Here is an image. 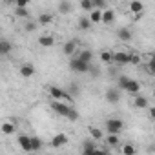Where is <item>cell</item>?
<instances>
[{"label":"cell","instance_id":"obj_1","mask_svg":"<svg viewBox=\"0 0 155 155\" xmlns=\"http://www.w3.org/2000/svg\"><path fill=\"white\" fill-rule=\"evenodd\" d=\"M90 68H91V64L82 60L81 57H71L69 58V69L73 73H90Z\"/></svg>","mask_w":155,"mask_h":155},{"label":"cell","instance_id":"obj_2","mask_svg":"<svg viewBox=\"0 0 155 155\" xmlns=\"http://www.w3.org/2000/svg\"><path fill=\"white\" fill-rule=\"evenodd\" d=\"M49 95H51L55 101H66V102H69V104L73 102V95H71L69 91L58 88V86H51V88H49Z\"/></svg>","mask_w":155,"mask_h":155},{"label":"cell","instance_id":"obj_3","mask_svg":"<svg viewBox=\"0 0 155 155\" xmlns=\"http://www.w3.org/2000/svg\"><path fill=\"white\" fill-rule=\"evenodd\" d=\"M51 110H53L57 115H60V117H68V111L71 110V104L66 102V101H55V99H53Z\"/></svg>","mask_w":155,"mask_h":155},{"label":"cell","instance_id":"obj_4","mask_svg":"<svg viewBox=\"0 0 155 155\" xmlns=\"http://www.w3.org/2000/svg\"><path fill=\"white\" fill-rule=\"evenodd\" d=\"M104 128H106L108 133H120L122 128H124V122L120 119H108L106 124H104Z\"/></svg>","mask_w":155,"mask_h":155},{"label":"cell","instance_id":"obj_5","mask_svg":"<svg viewBox=\"0 0 155 155\" xmlns=\"http://www.w3.org/2000/svg\"><path fill=\"white\" fill-rule=\"evenodd\" d=\"M17 142H18V146H20L22 151H26V153H31V151H33L31 137H29V135H18V137H17Z\"/></svg>","mask_w":155,"mask_h":155},{"label":"cell","instance_id":"obj_6","mask_svg":"<svg viewBox=\"0 0 155 155\" xmlns=\"http://www.w3.org/2000/svg\"><path fill=\"white\" fill-rule=\"evenodd\" d=\"M113 62L119 64V66L130 64V53L128 51H117V53H113Z\"/></svg>","mask_w":155,"mask_h":155},{"label":"cell","instance_id":"obj_7","mask_svg":"<svg viewBox=\"0 0 155 155\" xmlns=\"http://www.w3.org/2000/svg\"><path fill=\"white\" fill-rule=\"evenodd\" d=\"M119 86L117 88H110L108 91H106V101L110 102V104H117L119 101H120V93H119Z\"/></svg>","mask_w":155,"mask_h":155},{"label":"cell","instance_id":"obj_8","mask_svg":"<svg viewBox=\"0 0 155 155\" xmlns=\"http://www.w3.org/2000/svg\"><path fill=\"white\" fill-rule=\"evenodd\" d=\"M133 97H135V99H133V104H135L137 110H148V108H150V102H148V99H146L144 95L137 93V95H133Z\"/></svg>","mask_w":155,"mask_h":155},{"label":"cell","instance_id":"obj_9","mask_svg":"<svg viewBox=\"0 0 155 155\" xmlns=\"http://www.w3.org/2000/svg\"><path fill=\"white\" fill-rule=\"evenodd\" d=\"M68 144V135L66 133H57V135H53V139H51V146L53 148H62V146H66Z\"/></svg>","mask_w":155,"mask_h":155},{"label":"cell","instance_id":"obj_10","mask_svg":"<svg viewBox=\"0 0 155 155\" xmlns=\"http://www.w3.org/2000/svg\"><path fill=\"white\" fill-rule=\"evenodd\" d=\"M77 40L73 38V40H68L66 44H64V48H62V53L66 55V57H73V53H77Z\"/></svg>","mask_w":155,"mask_h":155},{"label":"cell","instance_id":"obj_11","mask_svg":"<svg viewBox=\"0 0 155 155\" xmlns=\"http://www.w3.org/2000/svg\"><path fill=\"white\" fill-rule=\"evenodd\" d=\"M115 11L113 9H102V24H106V26H110V24H113L115 22Z\"/></svg>","mask_w":155,"mask_h":155},{"label":"cell","instance_id":"obj_12","mask_svg":"<svg viewBox=\"0 0 155 155\" xmlns=\"http://www.w3.org/2000/svg\"><path fill=\"white\" fill-rule=\"evenodd\" d=\"M130 11L133 15H142L144 13V4L140 2V0H131L130 2Z\"/></svg>","mask_w":155,"mask_h":155},{"label":"cell","instance_id":"obj_13","mask_svg":"<svg viewBox=\"0 0 155 155\" xmlns=\"http://www.w3.org/2000/svg\"><path fill=\"white\" fill-rule=\"evenodd\" d=\"M20 75H22V77H26V79L33 77V75H35V66H33V64H29V62L22 64V66H20Z\"/></svg>","mask_w":155,"mask_h":155},{"label":"cell","instance_id":"obj_14","mask_svg":"<svg viewBox=\"0 0 155 155\" xmlns=\"http://www.w3.org/2000/svg\"><path fill=\"white\" fill-rule=\"evenodd\" d=\"M73 11V4L69 2V0H60L58 2V13L60 15H68Z\"/></svg>","mask_w":155,"mask_h":155},{"label":"cell","instance_id":"obj_15","mask_svg":"<svg viewBox=\"0 0 155 155\" xmlns=\"http://www.w3.org/2000/svg\"><path fill=\"white\" fill-rule=\"evenodd\" d=\"M131 29L130 28H120L119 31H117V38H120L122 42H128V40H131Z\"/></svg>","mask_w":155,"mask_h":155},{"label":"cell","instance_id":"obj_16","mask_svg":"<svg viewBox=\"0 0 155 155\" xmlns=\"http://www.w3.org/2000/svg\"><path fill=\"white\" fill-rule=\"evenodd\" d=\"M0 130H2L4 135H13L17 131V122H4L2 126H0Z\"/></svg>","mask_w":155,"mask_h":155},{"label":"cell","instance_id":"obj_17","mask_svg":"<svg viewBox=\"0 0 155 155\" xmlns=\"http://www.w3.org/2000/svg\"><path fill=\"white\" fill-rule=\"evenodd\" d=\"M104 140H106V144H108L110 148H117V146H119V142H120L119 133H108V137H106Z\"/></svg>","mask_w":155,"mask_h":155},{"label":"cell","instance_id":"obj_18","mask_svg":"<svg viewBox=\"0 0 155 155\" xmlns=\"http://www.w3.org/2000/svg\"><path fill=\"white\" fill-rule=\"evenodd\" d=\"M93 140H95V139L84 140V144H82V153H91V151H99V148H97V144H95Z\"/></svg>","mask_w":155,"mask_h":155},{"label":"cell","instance_id":"obj_19","mask_svg":"<svg viewBox=\"0 0 155 155\" xmlns=\"http://www.w3.org/2000/svg\"><path fill=\"white\" fill-rule=\"evenodd\" d=\"M90 20L93 22V24H99V22H102V9H93V11H90Z\"/></svg>","mask_w":155,"mask_h":155},{"label":"cell","instance_id":"obj_20","mask_svg":"<svg viewBox=\"0 0 155 155\" xmlns=\"http://www.w3.org/2000/svg\"><path fill=\"white\" fill-rule=\"evenodd\" d=\"M38 44H40L42 48H51V46L55 44V38H53L51 35H42V37L38 38Z\"/></svg>","mask_w":155,"mask_h":155},{"label":"cell","instance_id":"obj_21","mask_svg":"<svg viewBox=\"0 0 155 155\" xmlns=\"http://www.w3.org/2000/svg\"><path fill=\"white\" fill-rule=\"evenodd\" d=\"M126 91H128V93H131V95L140 93V82H139V81H130V84H128Z\"/></svg>","mask_w":155,"mask_h":155},{"label":"cell","instance_id":"obj_22","mask_svg":"<svg viewBox=\"0 0 155 155\" xmlns=\"http://www.w3.org/2000/svg\"><path fill=\"white\" fill-rule=\"evenodd\" d=\"M90 135H91V139H95V140H104V133H102V130L97 128V126H90Z\"/></svg>","mask_w":155,"mask_h":155},{"label":"cell","instance_id":"obj_23","mask_svg":"<svg viewBox=\"0 0 155 155\" xmlns=\"http://www.w3.org/2000/svg\"><path fill=\"white\" fill-rule=\"evenodd\" d=\"M91 24H93V22L90 20V17H81V18H79V29H82V31L90 29Z\"/></svg>","mask_w":155,"mask_h":155},{"label":"cell","instance_id":"obj_24","mask_svg":"<svg viewBox=\"0 0 155 155\" xmlns=\"http://www.w3.org/2000/svg\"><path fill=\"white\" fill-rule=\"evenodd\" d=\"M81 9L82 11H93L95 9V4H93V0H81Z\"/></svg>","mask_w":155,"mask_h":155},{"label":"cell","instance_id":"obj_25","mask_svg":"<svg viewBox=\"0 0 155 155\" xmlns=\"http://www.w3.org/2000/svg\"><path fill=\"white\" fill-rule=\"evenodd\" d=\"M130 81H131L130 77H126V75H120L119 79H117V86H119L120 90H126V88H128V84H130Z\"/></svg>","mask_w":155,"mask_h":155},{"label":"cell","instance_id":"obj_26","mask_svg":"<svg viewBox=\"0 0 155 155\" xmlns=\"http://www.w3.org/2000/svg\"><path fill=\"white\" fill-rule=\"evenodd\" d=\"M11 49H13V46H11L8 40H0V53H2V55L11 53Z\"/></svg>","mask_w":155,"mask_h":155},{"label":"cell","instance_id":"obj_27","mask_svg":"<svg viewBox=\"0 0 155 155\" xmlns=\"http://www.w3.org/2000/svg\"><path fill=\"white\" fill-rule=\"evenodd\" d=\"M15 17H18V18H29V9L28 8H15Z\"/></svg>","mask_w":155,"mask_h":155},{"label":"cell","instance_id":"obj_28","mask_svg":"<svg viewBox=\"0 0 155 155\" xmlns=\"http://www.w3.org/2000/svg\"><path fill=\"white\" fill-rule=\"evenodd\" d=\"M77 57H81L82 60H86V62H90V64H91V60H93V53H91L90 49H82Z\"/></svg>","mask_w":155,"mask_h":155},{"label":"cell","instance_id":"obj_29","mask_svg":"<svg viewBox=\"0 0 155 155\" xmlns=\"http://www.w3.org/2000/svg\"><path fill=\"white\" fill-rule=\"evenodd\" d=\"M51 20H53V15H49V13H42V15L38 17V20H37V22L44 26V24H49Z\"/></svg>","mask_w":155,"mask_h":155},{"label":"cell","instance_id":"obj_30","mask_svg":"<svg viewBox=\"0 0 155 155\" xmlns=\"http://www.w3.org/2000/svg\"><path fill=\"white\" fill-rule=\"evenodd\" d=\"M120 151H122L124 155H135V153H137V150H135V146H133V144H124Z\"/></svg>","mask_w":155,"mask_h":155},{"label":"cell","instance_id":"obj_31","mask_svg":"<svg viewBox=\"0 0 155 155\" xmlns=\"http://www.w3.org/2000/svg\"><path fill=\"white\" fill-rule=\"evenodd\" d=\"M101 60H102L104 64H110V62L113 60V53H111V51H102V53H101Z\"/></svg>","mask_w":155,"mask_h":155},{"label":"cell","instance_id":"obj_32","mask_svg":"<svg viewBox=\"0 0 155 155\" xmlns=\"http://www.w3.org/2000/svg\"><path fill=\"white\" fill-rule=\"evenodd\" d=\"M31 146H33V151H40L42 150V140L38 137H31Z\"/></svg>","mask_w":155,"mask_h":155},{"label":"cell","instance_id":"obj_33","mask_svg":"<svg viewBox=\"0 0 155 155\" xmlns=\"http://www.w3.org/2000/svg\"><path fill=\"white\" fill-rule=\"evenodd\" d=\"M68 120H71V122H75V120H79V111H77L73 106H71V110L68 111V117H66Z\"/></svg>","mask_w":155,"mask_h":155},{"label":"cell","instance_id":"obj_34","mask_svg":"<svg viewBox=\"0 0 155 155\" xmlns=\"http://www.w3.org/2000/svg\"><path fill=\"white\" fill-rule=\"evenodd\" d=\"M146 68H148V73L155 75V53L151 55V58H150V62L146 64Z\"/></svg>","mask_w":155,"mask_h":155},{"label":"cell","instance_id":"obj_35","mask_svg":"<svg viewBox=\"0 0 155 155\" xmlns=\"http://www.w3.org/2000/svg\"><path fill=\"white\" fill-rule=\"evenodd\" d=\"M130 64L139 66V64H140V57H139L137 53H131V51H130Z\"/></svg>","mask_w":155,"mask_h":155},{"label":"cell","instance_id":"obj_36","mask_svg":"<svg viewBox=\"0 0 155 155\" xmlns=\"http://www.w3.org/2000/svg\"><path fill=\"white\" fill-rule=\"evenodd\" d=\"M15 8H28L29 4H31V0H15Z\"/></svg>","mask_w":155,"mask_h":155},{"label":"cell","instance_id":"obj_37","mask_svg":"<svg viewBox=\"0 0 155 155\" xmlns=\"http://www.w3.org/2000/svg\"><path fill=\"white\" fill-rule=\"evenodd\" d=\"M37 26H38V22H28V24L24 26V29H26L28 33H31V31H35V29H37Z\"/></svg>","mask_w":155,"mask_h":155},{"label":"cell","instance_id":"obj_38","mask_svg":"<svg viewBox=\"0 0 155 155\" xmlns=\"http://www.w3.org/2000/svg\"><path fill=\"white\" fill-rule=\"evenodd\" d=\"M97 9H106V0H93Z\"/></svg>","mask_w":155,"mask_h":155},{"label":"cell","instance_id":"obj_39","mask_svg":"<svg viewBox=\"0 0 155 155\" xmlns=\"http://www.w3.org/2000/svg\"><path fill=\"white\" fill-rule=\"evenodd\" d=\"M69 93H71L73 97H77V95H79V86H77V84H71V86H69Z\"/></svg>","mask_w":155,"mask_h":155},{"label":"cell","instance_id":"obj_40","mask_svg":"<svg viewBox=\"0 0 155 155\" xmlns=\"http://www.w3.org/2000/svg\"><path fill=\"white\" fill-rule=\"evenodd\" d=\"M90 75H91V77H99V75H101V71H99L97 68H93V66H91V68H90Z\"/></svg>","mask_w":155,"mask_h":155},{"label":"cell","instance_id":"obj_41","mask_svg":"<svg viewBox=\"0 0 155 155\" xmlns=\"http://www.w3.org/2000/svg\"><path fill=\"white\" fill-rule=\"evenodd\" d=\"M148 110H150V117L155 119V106H151V108H148Z\"/></svg>","mask_w":155,"mask_h":155},{"label":"cell","instance_id":"obj_42","mask_svg":"<svg viewBox=\"0 0 155 155\" xmlns=\"http://www.w3.org/2000/svg\"><path fill=\"white\" fill-rule=\"evenodd\" d=\"M4 2H11V4H13V2H15V0H4Z\"/></svg>","mask_w":155,"mask_h":155},{"label":"cell","instance_id":"obj_43","mask_svg":"<svg viewBox=\"0 0 155 155\" xmlns=\"http://www.w3.org/2000/svg\"><path fill=\"white\" fill-rule=\"evenodd\" d=\"M151 151H155V146H151Z\"/></svg>","mask_w":155,"mask_h":155},{"label":"cell","instance_id":"obj_44","mask_svg":"<svg viewBox=\"0 0 155 155\" xmlns=\"http://www.w3.org/2000/svg\"><path fill=\"white\" fill-rule=\"evenodd\" d=\"M153 97H155V91H153Z\"/></svg>","mask_w":155,"mask_h":155}]
</instances>
